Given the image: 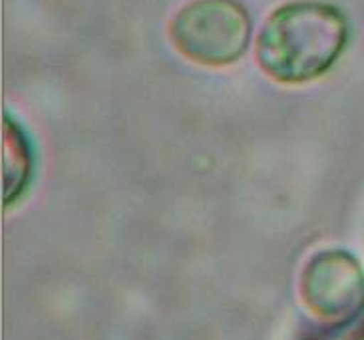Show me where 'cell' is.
<instances>
[{
    "label": "cell",
    "mask_w": 364,
    "mask_h": 340,
    "mask_svg": "<svg viewBox=\"0 0 364 340\" xmlns=\"http://www.w3.org/2000/svg\"><path fill=\"white\" fill-rule=\"evenodd\" d=\"M348 38V20L341 9L316 0L291 2L263 24L257 62L281 84H306L335 66Z\"/></svg>",
    "instance_id": "cell-1"
},
{
    "label": "cell",
    "mask_w": 364,
    "mask_h": 340,
    "mask_svg": "<svg viewBox=\"0 0 364 340\" xmlns=\"http://www.w3.org/2000/svg\"><path fill=\"white\" fill-rule=\"evenodd\" d=\"M176 48L201 66H229L245 54L251 20L235 0H193L169 24Z\"/></svg>",
    "instance_id": "cell-2"
},
{
    "label": "cell",
    "mask_w": 364,
    "mask_h": 340,
    "mask_svg": "<svg viewBox=\"0 0 364 340\" xmlns=\"http://www.w3.org/2000/svg\"><path fill=\"white\" fill-rule=\"evenodd\" d=\"M301 285L306 307L325 321H350L364 307L363 267L345 251H325L313 257Z\"/></svg>",
    "instance_id": "cell-3"
}]
</instances>
